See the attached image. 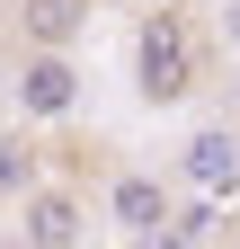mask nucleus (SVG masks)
I'll return each mask as SVG.
<instances>
[{
  "instance_id": "f257e3e1",
  "label": "nucleus",
  "mask_w": 240,
  "mask_h": 249,
  "mask_svg": "<svg viewBox=\"0 0 240 249\" xmlns=\"http://www.w3.org/2000/svg\"><path fill=\"white\" fill-rule=\"evenodd\" d=\"M125 89L142 116H169V107H196L214 89V36L187 0H152L134 9V36H125Z\"/></svg>"
},
{
  "instance_id": "f03ea898",
  "label": "nucleus",
  "mask_w": 240,
  "mask_h": 249,
  "mask_svg": "<svg viewBox=\"0 0 240 249\" xmlns=\"http://www.w3.org/2000/svg\"><path fill=\"white\" fill-rule=\"evenodd\" d=\"M89 205H98V223L116 240H152L178 223V178L152 169V160H107V178L89 187Z\"/></svg>"
},
{
  "instance_id": "7ed1b4c3",
  "label": "nucleus",
  "mask_w": 240,
  "mask_h": 249,
  "mask_svg": "<svg viewBox=\"0 0 240 249\" xmlns=\"http://www.w3.org/2000/svg\"><path fill=\"white\" fill-rule=\"evenodd\" d=\"M169 178H178V196L231 205L240 196V116H196L169 151Z\"/></svg>"
},
{
  "instance_id": "20e7f679",
  "label": "nucleus",
  "mask_w": 240,
  "mask_h": 249,
  "mask_svg": "<svg viewBox=\"0 0 240 249\" xmlns=\"http://www.w3.org/2000/svg\"><path fill=\"white\" fill-rule=\"evenodd\" d=\"M9 98L27 124H71L80 98H89V71H80V53H18L9 62Z\"/></svg>"
},
{
  "instance_id": "39448f33",
  "label": "nucleus",
  "mask_w": 240,
  "mask_h": 249,
  "mask_svg": "<svg viewBox=\"0 0 240 249\" xmlns=\"http://www.w3.org/2000/svg\"><path fill=\"white\" fill-rule=\"evenodd\" d=\"M89 231H98V205H89V187H71V178H45L36 196L18 205V240L27 249H89Z\"/></svg>"
},
{
  "instance_id": "423d86ee",
  "label": "nucleus",
  "mask_w": 240,
  "mask_h": 249,
  "mask_svg": "<svg viewBox=\"0 0 240 249\" xmlns=\"http://www.w3.org/2000/svg\"><path fill=\"white\" fill-rule=\"evenodd\" d=\"M98 0H9V36L18 53H80Z\"/></svg>"
},
{
  "instance_id": "0eeeda50",
  "label": "nucleus",
  "mask_w": 240,
  "mask_h": 249,
  "mask_svg": "<svg viewBox=\"0 0 240 249\" xmlns=\"http://www.w3.org/2000/svg\"><path fill=\"white\" fill-rule=\"evenodd\" d=\"M53 169H45V142L36 134H27V124H0V205H27V196H36V187H45Z\"/></svg>"
},
{
  "instance_id": "6e6552de",
  "label": "nucleus",
  "mask_w": 240,
  "mask_h": 249,
  "mask_svg": "<svg viewBox=\"0 0 240 249\" xmlns=\"http://www.w3.org/2000/svg\"><path fill=\"white\" fill-rule=\"evenodd\" d=\"M125 249H187V240H178V231H152V240H125Z\"/></svg>"
},
{
  "instance_id": "1a4fd4ad",
  "label": "nucleus",
  "mask_w": 240,
  "mask_h": 249,
  "mask_svg": "<svg viewBox=\"0 0 240 249\" xmlns=\"http://www.w3.org/2000/svg\"><path fill=\"white\" fill-rule=\"evenodd\" d=\"M223 36H231V45H240V0H231V9H223Z\"/></svg>"
},
{
  "instance_id": "9d476101",
  "label": "nucleus",
  "mask_w": 240,
  "mask_h": 249,
  "mask_svg": "<svg viewBox=\"0 0 240 249\" xmlns=\"http://www.w3.org/2000/svg\"><path fill=\"white\" fill-rule=\"evenodd\" d=\"M0 249H27V240H18V231H0Z\"/></svg>"
},
{
  "instance_id": "9b49d317",
  "label": "nucleus",
  "mask_w": 240,
  "mask_h": 249,
  "mask_svg": "<svg viewBox=\"0 0 240 249\" xmlns=\"http://www.w3.org/2000/svg\"><path fill=\"white\" fill-rule=\"evenodd\" d=\"M0 89H9V62H0Z\"/></svg>"
}]
</instances>
